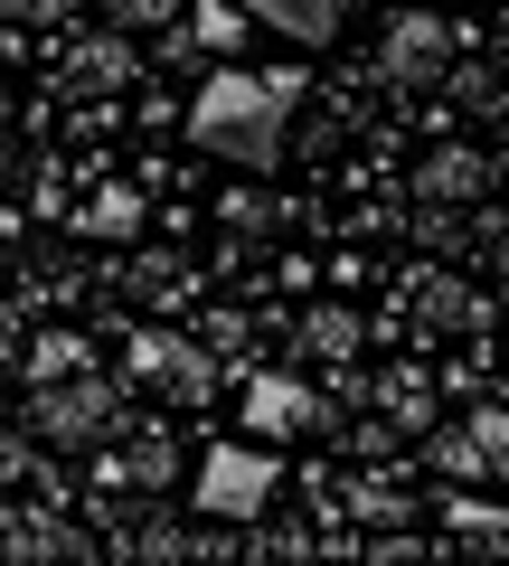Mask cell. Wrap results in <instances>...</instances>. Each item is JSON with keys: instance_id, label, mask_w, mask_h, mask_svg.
I'll return each instance as SVG.
<instances>
[{"instance_id": "23", "label": "cell", "mask_w": 509, "mask_h": 566, "mask_svg": "<svg viewBox=\"0 0 509 566\" xmlns=\"http://www.w3.org/2000/svg\"><path fill=\"white\" fill-rule=\"evenodd\" d=\"M218 218H226V237H265V227H274V199H255V189H226Z\"/></svg>"}, {"instance_id": "27", "label": "cell", "mask_w": 509, "mask_h": 566, "mask_svg": "<svg viewBox=\"0 0 509 566\" xmlns=\"http://www.w3.org/2000/svg\"><path fill=\"white\" fill-rule=\"evenodd\" d=\"M481 255H490V274L509 283V199H500V208L481 218Z\"/></svg>"}, {"instance_id": "24", "label": "cell", "mask_w": 509, "mask_h": 566, "mask_svg": "<svg viewBox=\"0 0 509 566\" xmlns=\"http://www.w3.org/2000/svg\"><path fill=\"white\" fill-rule=\"evenodd\" d=\"M471 434H481V463H490V482H509V406H481V416H471Z\"/></svg>"}, {"instance_id": "14", "label": "cell", "mask_w": 509, "mask_h": 566, "mask_svg": "<svg viewBox=\"0 0 509 566\" xmlns=\"http://www.w3.org/2000/svg\"><path fill=\"white\" fill-rule=\"evenodd\" d=\"M104 557H151V566H180V557H199V528H189V520H170V510H151L142 528H114V538H104Z\"/></svg>"}, {"instance_id": "17", "label": "cell", "mask_w": 509, "mask_h": 566, "mask_svg": "<svg viewBox=\"0 0 509 566\" xmlns=\"http://www.w3.org/2000/svg\"><path fill=\"white\" fill-rule=\"evenodd\" d=\"M199 293V274H189V255H170V245H151V255H132V303H189Z\"/></svg>"}, {"instance_id": "5", "label": "cell", "mask_w": 509, "mask_h": 566, "mask_svg": "<svg viewBox=\"0 0 509 566\" xmlns=\"http://www.w3.org/2000/svg\"><path fill=\"white\" fill-rule=\"evenodd\" d=\"M396 331H415V340H463V331H490V293H481V283H463V274H444V264H425V274H406Z\"/></svg>"}, {"instance_id": "8", "label": "cell", "mask_w": 509, "mask_h": 566, "mask_svg": "<svg viewBox=\"0 0 509 566\" xmlns=\"http://www.w3.org/2000/svg\"><path fill=\"white\" fill-rule=\"evenodd\" d=\"M471 199H490V151L444 142V151L415 161V208H471Z\"/></svg>"}, {"instance_id": "2", "label": "cell", "mask_w": 509, "mask_h": 566, "mask_svg": "<svg viewBox=\"0 0 509 566\" xmlns=\"http://www.w3.org/2000/svg\"><path fill=\"white\" fill-rule=\"evenodd\" d=\"M274 491H284V463H274L265 444H208L189 510H199V520H265Z\"/></svg>"}, {"instance_id": "16", "label": "cell", "mask_w": 509, "mask_h": 566, "mask_svg": "<svg viewBox=\"0 0 509 566\" xmlns=\"http://www.w3.org/2000/svg\"><path fill=\"white\" fill-rule=\"evenodd\" d=\"M378 416H388L396 434H434V378L425 368H388V378H378Z\"/></svg>"}, {"instance_id": "3", "label": "cell", "mask_w": 509, "mask_h": 566, "mask_svg": "<svg viewBox=\"0 0 509 566\" xmlns=\"http://www.w3.org/2000/svg\"><path fill=\"white\" fill-rule=\"evenodd\" d=\"M29 434L39 444H57V453H95L104 434H123V397H114V378H57V387H39V406H29Z\"/></svg>"}, {"instance_id": "15", "label": "cell", "mask_w": 509, "mask_h": 566, "mask_svg": "<svg viewBox=\"0 0 509 566\" xmlns=\"http://www.w3.org/2000/svg\"><path fill=\"white\" fill-rule=\"evenodd\" d=\"M340 510H349V520H368V528H406L415 520V491L388 482V472H340Z\"/></svg>"}, {"instance_id": "9", "label": "cell", "mask_w": 509, "mask_h": 566, "mask_svg": "<svg viewBox=\"0 0 509 566\" xmlns=\"http://www.w3.org/2000/svg\"><path fill=\"white\" fill-rule=\"evenodd\" d=\"M10 557L20 566H85V557H104L95 538H85L76 520H66V510H10Z\"/></svg>"}, {"instance_id": "22", "label": "cell", "mask_w": 509, "mask_h": 566, "mask_svg": "<svg viewBox=\"0 0 509 566\" xmlns=\"http://www.w3.org/2000/svg\"><path fill=\"white\" fill-rule=\"evenodd\" d=\"M123 39H132V29H104V39H85L66 76H76V85H123V76H132V48H123Z\"/></svg>"}, {"instance_id": "26", "label": "cell", "mask_w": 509, "mask_h": 566, "mask_svg": "<svg viewBox=\"0 0 509 566\" xmlns=\"http://www.w3.org/2000/svg\"><path fill=\"white\" fill-rule=\"evenodd\" d=\"M0 10H10L20 29H57V20H76L85 0H0Z\"/></svg>"}, {"instance_id": "18", "label": "cell", "mask_w": 509, "mask_h": 566, "mask_svg": "<svg viewBox=\"0 0 509 566\" xmlns=\"http://www.w3.org/2000/svg\"><path fill=\"white\" fill-rule=\"evenodd\" d=\"M189 29H199L208 57H236L245 29H255V10H245V0H199V10H189Z\"/></svg>"}, {"instance_id": "13", "label": "cell", "mask_w": 509, "mask_h": 566, "mask_svg": "<svg viewBox=\"0 0 509 566\" xmlns=\"http://www.w3.org/2000/svg\"><path fill=\"white\" fill-rule=\"evenodd\" d=\"M434 520H444V538L453 547H509V510H490L481 491H434Z\"/></svg>"}, {"instance_id": "12", "label": "cell", "mask_w": 509, "mask_h": 566, "mask_svg": "<svg viewBox=\"0 0 509 566\" xmlns=\"http://www.w3.org/2000/svg\"><path fill=\"white\" fill-rule=\"evenodd\" d=\"M245 10H255V29H274L293 48H330L349 20V0H245Z\"/></svg>"}, {"instance_id": "21", "label": "cell", "mask_w": 509, "mask_h": 566, "mask_svg": "<svg viewBox=\"0 0 509 566\" xmlns=\"http://www.w3.org/2000/svg\"><path fill=\"white\" fill-rule=\"evenodd\" d=\"M425 463L444 472V482H490V463H481V434H471V424H453V434H425Z\"/></svg>"}, {"instance_id": "4", "label": "cell", "mask_w": 509, "mask_h": 566, "mask_svg": "<svg viewBox=\"0 0 509 566\" xmlns=\"http://www.w3.org/2000/svg\"><path fill=\"white\" fill-rule=\"evenodd\" d=\"M123 378L161 387V397H180V406H208V397H218V340H189V331H132Z\"/></svg>"}, {"instance_id": "7", "label": "cell", "mask_w": 509, "mask_h": 566, "mask_svg": "<svg viewBox=\"0 0 509 566\" xmlns=\"http://www.w3.org/2000/svg\"><path fill=\"white\" fill-rule=\"evenodd\" d=\"M378 76L406 85V95L444 85V76H453V29L434 20V10H396V20H388V48H378Z\"/></svg>"}, {"instance_id": "19", "label": "cell", "mask_w": 509, "mask_h": 566, "mask_svg": "<svg viewBox=\"0 0 509 566\" xmlns=\"http://www.w3.org/2000/svg\"><path fill=\"white\" fill-rule=\"evenodd\" d=\"M29 387H57V378H85V340L76 331H39V349H20Z\"/></svg>"}, {"instance_id": "6", "label": "cell", "mask_w": 509, "mask_h": 566, "mask_svg": "<svg viewBox=\"0 0 509 566\" xmlns=\"http://www.w3.org/2000/svg\"><path fill=\"white\" fill-rule=\"evenodd\" d=\"M180 482V444H170L161 424H123V434H104L95 444V491L114 501V491H132V501H151V491Z\"/></svg>"}, {"instance_id": "10", "label": "cell", "mask_w": 509, "mask_h": 566, "mask_svg": "<svg viewBox=\"0 0 509 566\" xmlns=\"http://www.w3.org/2000/svg\"><path fill=\"white\" fill-rule=\"evenodd\" d=\"M321 424V397H311L303 378H245V434H311Z\"/></svg>"}, {"instance_id": "1", "label": "cell", "mask_w": 509, "mask_h": 566, "mask_svg": "<svg viewBox=\"0 0 509 566\" xmlns=\"http://www.w3.org/2000/svg\"><path fill=\"white\" fill-rule=\"evenodd\" d=\"M303 95H311L303 66H208L189 95V142L226 170H274L303 123Z\"/></svg>"}, {"instance_id": "25", "label": "cell", "mask_w": 509, "mask_h": 566, "mask_svg": "<svg viewBox=\"0 0 509 566\" xmlns=\"http://www.w3.org/2000/svg\"><path fill=\"white\" fill-rule=\"evenodd\" d=\"M180 0H104V29H170Z\"/></svg>"}, {"instance_id": "20", "label": "cell", "mask_w": 509, "mask_h": 566, "mask_svg": "<svg viewBox=\"0 0 509 566\" xmlns=\"http://www.w3.org/2000/svg\"><path fill=\"white\" fill-rule=\"evenodd\" d=\"M85 237H142V189H95V199L76 208Z\"/></svg>"}, {"instance_id": "11", "label": "cell", "mask_w": 509, "mask_h": 566, "mask_svg": "<svg viewBox=\"0 0 509 566\" xmlns=\"http://www.w3.org/2000/svg\"><path fill=\"white\" fill-rule=\"evenodd\" d=\"M359 340H368V331H359V312H349V303H311L303 322H293V349H303L311 368H330V378L359 359Z\"/></svg>"}]
</instances>
